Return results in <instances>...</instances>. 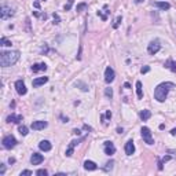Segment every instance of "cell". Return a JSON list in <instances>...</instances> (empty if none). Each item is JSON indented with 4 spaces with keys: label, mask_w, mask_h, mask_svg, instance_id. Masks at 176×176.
Masks as SVG:
<instances>
[{
    "label": "cell",
    "mask_w": 176,
    "mask_h": 176,
    "mask_svg": "<svg viewBox=\"0 0 176 176\" xmlns=\"http://www.w3.org/2000/svg\"><path fill=\"white\" fill-rule=\"evenodd\" d=\"M173 87H175V84L169 83V81L158 84L154 90V99H157L158 102H164L166 99V96H168L171 88H173Z\"/></svg>",
    "instance_id": "obj_1"
},
{
    "label": "cell",
    "mask_w": 176,
    "mask_h": 176,
    "mask_svg": "<svg viewBox=\"0 0 176 176\" xmlns=\"http://www.w3.org/2000/svg\"><path fill=\"white\" fill-rule=\"evenodd\" d=\"M19 59V51H3L0 54V65L3 68L14 65L15 62Z\"/></svg>",
    "instance_id": "obj_2"
},
{
    "label": "cell",
    "mask_w": 176,
    "mask_h": 176,
    "mask_svg": "<svg viewBox=\"0 0 176 176\" xmlns=\"http://www.w3.org/2000/svg\"><path fill=\"white\" fill-rule=\"evenodd\" d=\"M1 143H3V147L7 149V150H11V149H14L17 146V139H15L13 135H7V136H4L3 140H1Z\"/></svg>",
    "instance_id": "obj_3"
},
{
    "label": "cell",
    "mask_w": 176,
    "mask_h": 176,
    "mask_svg": "<svg viewBox=\"0 0 176 176\" xmlns=\"http://www.w3.org/2000/svg\"><path fill=\"white\" fill-rule=\"evenodd\" d=\"M13 15H14V11H13L11 7H8V6H6V4H3V6L0 7V18L3 19V21L11 18Z\"/></svg>",
    "instance_id": "obj_4"
},
{
    "label": "cell",
    "mask_w": 176,
    "mask_h": 176,
    "mask_svg": "<svg viewBox=\"0 0 176 176\" xmlns=\"http://www.w3.org/2000/svg\"><path fill=\"white\" fill-rule=\"evenodd\" d=\"M140 133H142V138H143L144 143H147V144H154V139H153L151 131L149 130L147 127H143V128L140 130Z\"/></svg>",
    "instance_id": "obj_5"
},
{
    "label": "cell",
    "mask_w": 176,
    "mask_h": 176,
    "mask_svg": "<svg viewBox=\"0 0 176 176\" xmlns=\"http://www.w3.org/2000/svg\"><path fill=\"white\" fill-rule=\"evenodd\" d=\"M161 50V44H160V40H153V41H150L149 43V47H147V52L150 55H155L158 52V51Z\"/></svg>",
    "instance_id": "obj_6"
},
{
    "label": "cell",
    "mask_w": 176,
    "mask_h": 176,
    "mask_svg": "<svg viewBox=\"0 0 176 176\" xmlns=\"http://www.w3.org/2000/svg\"><path fill=\"white\" fill-rule=\"evenodd\" d=\"M103 150H105V154L106 155H113L116 153V146L113 142L110 140H106L103 143Z\"/></svg>",
    "instance_id": "obj_7"
},
{
    "label": "cell",
    "mask_w": 176,
    "mask_h": 176,
    "mask_svg": "<svg viewBox=\"0 0 176 176\" xmlns=\"http://www.w3.org/2000/svg\"><path fill=\"white\" fill-rule=\"evenodd\" d=\"M114 79H116L114 70H113L110 66H108V68H106V70H105V81H106L108 84H110V83H113V81H114Z\"/></svg>",
    "instance_id": "obj_8"
},
{
    "label": "cell",
    "mask_w": 176,
    "mask_h": 176,
    "mask_svg": "<svg viewBox=\"0 0 176 176\" xmlns=\"http://www.w3.org/2000/svg\"><path fill=\"white\" fill-rule=\"evenodd\" d=\"M15 90H17V92H18L19 95H25V94L28 92V88H26L25 83H24L22 80H17V81H15Z\"/></svg>",
    "instance_id": "obj_9"
},
{
    "label": "cell",
    "mask_w": 176,
    "mask_h": 176,
    "mask_svg": "<svg viewBox=\"0 0 176 176\" xmlns=\"http://www.w3.org/2000/svg\"><path fill=\"white\" fill-rule=\"evenodd\" d=\"M83 139H84V138H81V139H74V140H72V142H70V144H69L68 150H66V157H72L74 147H76V146H79L80 142H81Z\"/></svg>",
    "instance_id": "obj_10"
},
{
    "label": "cell",
    "mask_w": 176,
    "mask_h": 176,
    "mask_svg": "<svg viewBox=\"0 0 176 176\" xmlns=\"http://www.w3.org/2000/svg\"><path fill=\"white\" fill-rule=\"evenodd\" d=\"M43 161H44L43 154H39V153H33L32 157H30V162H32V165H39V164H41Z\"/></svg>",
    "instance_id": "obj_11"
},
{
    "label": "cell",
    "mask_w": 176,
    "mask_h": 176,
    "mask_svg": "<svg viewBox=\"0 0 176 176\" xmlns=\"http://www.w3.org/2000/svg\"><path fill=\"white\" fill-rule=\"evenodd\" d=\"M47 121H41V120H39V121H33L32 122V128L35 131H40V130H44V128H47Z\"/></svg>",
    "instance_id": "obj_12"
},
{
    "label": "cell",
    "mask_w": 176,
    "mask_h": 176,
    "mask_svg": "<svg viewBox=\"0 0 176 176\" xmlns=\"http://www.w3.org/2000/svg\"><path fill=\"white\" fill-rule=\"evenodd\" d=\"M22 119H24V117H22L21 114H14V113H13V114L8 116L6 121L7 122H14V124H19V122L22 121Z\"/></svg>",
    "instance_id": "obj_13"
},
{
    "label": "cell",
    "mask_w": 176,
    "mask_h": 176,
    "mask_svg": "<svg viewBox=\"0 0 176 176\" xmlns=\"http://www.w3.org/2000/svg\"><path fill=\"white\" fill-rule=\"evenodd\" d=\"M124 150H125V154L127 155H132L133 153H135V144H133L132 140H128V142H127V143H125V149H124Z\"/></svg>",
    "instance_id": "obj_14"
},
{
    "label": "cell",
    "mask_w": 176,
    "mask_h": 176,
    "mask_svg": "<svg viewBox=\"0 0 176 176\" xmlns=\"http://www.w3.org/2000/svg\"><path fill=\"white\" fill-rule=\"evenodd\" d=\"M172 160V157L171 155H164V157L161 158H158V162H157V165H158V171H162V168H164V164L168 161H171Z\"/></svg>",
    "instance_id": "obj_15"
},
{
    "label": "cell",
    "mask_w": 176,
    "mask_h": 176,
    "mask_svg": "<svg viewBox=\"0 0 176 176\" xmlns=\"http://www.w3.org/2000/svg\"><path fill=\"white\" fill-rule=\"evenodd\" d=\"M164 66H165L166 69H169L171 72H173V73H176V61H173V59H166L165 61V63H164Z\"/></svg>",
    "instance_id": "obj_16"
},
{
    "label": "cell",
    "mask_w": 176,
    "mask_h": 176,
    "mask_svg": "<svg viewBox=\"0 0 176 176\" xmlns=\"http://www.w3.org/2000/svg\"><path fill=\"white\" fill-rule=\"evenodd\" d=\"M47 70V65L46 63H35L32 66V72L33 73H39V72H46Z\"/></svg>",
    "instance_id": "obj_17"
},
{
    "label": "cell",
    "mask_w": 176,
    "mask_h": 176,
    "mask_svg": "<svg viewBox=\"0 0 176 176\" xmlns=\"http://www.w3.org/2000/svg\"><path fill=\"white\" fill-rule=\"evenodd\" d=\"M51 147H52V144H51L48 140H41L39 143V149L41 151H50Z\"/></svg>",
    "instance_id": "obj_18"
},
{
    "label": "cell",
    "mask_w": 176,
    "mask_h": 176,
    "mask_svg": "<svg viewBox=\"0 0 176 176\" xmlns=\"http://www.w3.org/2000/svg\"><path fill=\"white\" fill-rule=\"evenodd\" d=\"M153 6H154V7H157V8H160V10H164V11L171 8V4L166 3V1H154V3H153Z\"/></svg>",
    "instance_id": "obj_19"
},
{
    "label": "cell",
    "mask_w": 176,
    "mask_h": 176,
    "mask_svg": "<svg viewBox=\"0 0 176 176\" xmlns=\"http://www.w3.org/2000/svg\"><path fill=\"white\" fill-rule=\"evenodd\" d=\"M47 81H48V77H46V76H44V77H37V79L33 80V87H35V88H37V87L46 84Z\"/></svg>",
    "instance_id": "obj_20"
},
{
    "label": "cell",
    "mask_w": 176,
    "mask_h": 176,
    "mask_svg": "<svg viewBox=\"0 0 176 176\" xmlns=\"http://www.w3.org/2000/svg\"><path fill=\"white\" fill-rule=\"evenodd\" d=\"M84 169L85 171H96L98 169V165L95 164L94 161H90V160H87L85 162H84Z\"/></svg>",
    "instance_id": "obj_21"
},
{
    "label": "cell",
    "mask_w": 176,
    "mask_h": 176,
    "mask_svg": "<svg viewBox=\"0 0 176 176\" xmlns=\"http://www.w3.org/2000/svg\"><path fill=\"white\" fill-rule=\"evenodd\" d=\"M139 116H140V120H142V121H147V120L151 117V111L147 110V109H144V110L140 111Z\"/></svg>",
    "instance_id": "obj_22"
},
{
    "label": "cell",
    "mask_w": 176,
    "mask_h": 176,
    "mask_svg": "<svg viewBox=\"0 0 176 176\" xmlns=\"http://www.w3.org/2000/svg\"><path fill=\"white\" fill-rule=\"evenodd\" d=\"M110 119H111V111L110 110L106 111V114L101 116V120H102V124H103V125H108V121H106V120H110Z\"/></svg>",
    "instance_id": "obj_23"
},
{
    "label": "cell",
    "mask_w": 176,
    "mask_h": 176,
    "mask_svg": "<svg viewBox=\"0 0 176 176\" xmlns=\"http://www.w3.org/2000/svg\"><path fill=\"white\" fill-rule=\"evenodd\" d=\"M136 95L139 99L143 98V90H142V83L140 81H136Z\"/></svg>",
    "instance_id": "obj_24"
},
{
    "label": "cell",
    "mask_w": 176,
    "mask_h": 176,
    "mask_svg": "<svg viewBox=\"0 0 176 176\" xmlns=\"http://www.w3.org/2000/svg\"><path fill=\"white\" fill-rule=\"evenodd\" d=\"M113 165H114V161L111 160V161L106 162V166H103V171L105 172H110L111 169H113Z\"/></svg>",
    "instance_id": "obj_25"
},
{
    "label": "cell",
    "mask_w": 176,
    "mask_h": 176,
    "mask_svg": "<svg viewBox=\"0 0 176 176\" xmlns=\"http://www.w3.org/2000/svg\"><path fill=\"white\" fill-rule=\"evenodd\" d=\"M18 131H19V133H21L22 136H26V135H28V133H29V131H28V127H25V125H19Z\"/></svg>",
    "instance_id": "obj_26"
},
{
    "label": "cell",
    "mask_w": 176,
    "mask_h": 176,
    "mask_svg": "<svg viewBox=\"0 0 176 176\" xmlns=\"http://www.w3.org/2000/svg\"><path fill=\"white\" fill-rule=\"evenodd\" d=\"M11 41L8 39H6V37H1V40H0V46H3V47H11Z\"/></svg>",
    "instance_id": "obj_27"
},
{
    "label": "cell",
    "mask_w": 176,
    "mask_h": 176,
    "mask_svg": "<svg viewBox=\"0 0 176 176\" xmlns=\"http://www.w3.org/2000/svg\"><path fill=\"white\" fill-rule=\"evenodd\" d=\"M73 3H74V0H68V3H66L65 6H63V10H65V11H69L70 8H72Z\"/></svg>",
    "instance_id": "obj_28"
},
{
    "label": "cell",
    "mask_w": 176,
    "mask_h": 176,
    "mask_svg": "<svg viewBox=\"0 0 176 176\" xmlns=\"http://www.w3.org/2000/svg\"><path fill=\"white\" fill-rule=\"evenodd\" d=\"M121 21H122V17H121V15H119V17L116 18V22L113 24V29H117V28H119V25L121 24Z\"/></svg>",
    "instance_id": "obj_29"
},
{
    "label": "cell",
    "mask_w": 176,
    "mask_h": 176,
    "mask_svg": "<svg viewBox=\"0 0 176 176\" xmlns=\"http://www.w3.org/2000/svg\"><path fill=\"white\" fill-rule=\"evenodd\" d=\"M85 8H87V3H80V4H77V7H76V11H77V13H80V11L85 10Z\"/></svg>",
    "instance_id": "obj_30"
},
{
    "label": "cell",
    "mask_w": 176,
    "mask_h": 176,
    "mask_svg": "<svg viewBox=\"0 0 176 176\" xmlns=\"http://www.w3.org/2000/svg\"><path fill=\"white\" fill-rule=\"evenodd\" d=\"M105 95L111 99V98H113V90H111V88H105Z\"/></svg>",
    "instance_id": "obj_31"
},
{
    "label": "cell",
    "mask_w": 176,
    "mask_h": 176,
    "mask_svg": "<svg viewBox=\"0 0 176 176\" xmlns=\"http://www.w3.org/2000/svg\"><path fill=\"white\" fill-rule=\"evenodd\" d=\"M76 85L81 87V91H84V92H87V91H88V87H87L84 83H81V81H77V83H76Z\"/></svg>",
    "instance_id": "obj_32"
},
{
    "label": "cell",
    "mask_w": 176,
    "mask_h": 176,
    "mask_svg": "<svg viewBox=\"0 0 176 176\" xmlns=\"http://www.w3.org/2000/svg\"><path fill=\"white\" fill-rule=\"evenodd\" d=\"M36 175L37 176H47L48 175V171H47V169H39L36 172Z\"/></svg>",
    "instance_id": "obj_33"
},
{
    "label": "cell",
    "mask_w": 176,
    "mask_h": 176,
    "mask_svg": "<svg viewBox=\"0 0 176 176\" xmlns=\"http://www.w3.org/2000/svg\"><path fill=\"white\" fill-rule=\"evenodd\" d=\"M109 13H110V11H106V14H103L102 11H98V15H99L103 21H106V19H108V14H109Z\"/></svg>",
    "instance_id": "obj_34"
},
{
    "label": "cell",
    "mask_w": 176,
    "mask_h": 176,
    "mask_svg": "<svg viewBox=\"0 0 176 176\" xmlns=\"http://www.w3.org/2000/svg\"><path fill=\"white\" fill-rule=\"evenodd\" d=\"M52 17H54V24H55V25H58V24L61 22V19H59V15L54 13V14H52Z\"/></svg>",
    "instance_id": "obj_35"
},
{
    "label": "cell",
    "mask_w": 176,
    "mask_h": 176,
    "mask_svg": "<svg viewBox=\"0 0 176 176\" xmlns=\"http://www.w3.org/2000/svg\"><path fill=\"white\" fill-rule=\"evenodd\" d=\"M29 175H33L32 171H29V169H25V171H22L21 172V176H29Z\"/></svg>",
    "instance_id": "obj_36"
},
{
    "label": "cell",
    "mask_w": 176,
    "mask_h": 176,
    "mask_svg": "<svg viewBox=\"0 0 176 176\" xmlns=\"http://www.w3.org/2000/svg\"><path fill=\"white\" fill-rule=\"evenodd\" d=\"M147 72H150V66H143V68L140 69V73H142V74H144V73H147Z\"/></svg>",
    "instance_id": "obj_37"
},
{
    "label": "cell",
    "mask_w": 176,
    "mask_h": 176,
    "mask_svg": "<svg viewBox=\"0 0 176 176\" xmlns=\"http://www.w3.org/2000/svg\"><path fill=\"white\" fill-rule=\"evenodd\" d=\"M4 172H6V166L4 164H0V175H4Z\"/></svg>",
    "instance_id": "obj_38"
},
{
    "label": "cell",
    "mask_w": 176,
    "mask_h": 176,
    "mask_svg": "<svg viewBox=\"0 0 176 176\" xmlns=\"http://www.w3.org/2000/svg\"><path fill=\"white\" fill-rule=\"evenodd\" d=\"M33 6H35V7H36V8H39V7H40V3H39V1H37V0H36V1L33 3Z\"/></svg>",
    "instance_id": "obj_39"
},
{
    "label": "cell",
    "mask_w": 176,
    "mask_h": 176,
    "mask_svg": "<svg viewBox=\"0 0 176 176\" xmlns=\"http://www.w3.org/2000/svg\"><path fill=\"white\" fill-rule=\"evenodd\" d=\"M171 135H173V136H176V128H173V130H171Z\"/></svg>",
    "instance_id": "obj_40"
},
{
    "label": "cell",
    "mask_w": 176,
    "mask_h": 176,
    "mask_svg": "<svg viewBox=\"0 0 176 176\" xmlns=\"http://www.w3.org/2000/svg\"><path fill=\"white\" fill-rule=\"evenodd\" d=\"M8 162H10V164H14V162H15V160H14V158H11V157H10V160H8Z\"/></svg>",
    "instance_id": "obj_41"
},
{
    "label": "cell",
    "mask_w": 176,
    "mask_h": 176,
    "mask_svg": "<svg viewBox=\"0 0 176 176\" xmlns=\"http://www.w3.org/2000/svg\"><path fill=\"white\" fill-rule=\"evenodd\" d=\"M73 133H76V135H80V130H74V131H73Z\"/></svg>",
    "instance_id": "obj_42"
},
{
    "label": "cell",
    "mask_w": 176,
    "mask_h": 176,
    "mask_svg": "<svg viewBox=\"0 0 176 176\" xmlns=\"http://www.w3.org/2000/svg\"><path fill=\"white\" fill-rule=\"evenodd\" d=\"M117 132H119V133H122V128H117Z\"/></svg>",
    "instance_id": "obj_43"
},
{
    "label": "cell",
    "mask_w": 176,
    "mask_h": 176,
    "mask_svg": "<svg viewBox=\"0 0 176 176\" xmlns=\"http://www.w3.org/2000/svg\"><path fill=\"white\" fill-rule=\"evenodd\" d=\"M44 1H46V0H44Z\"/></svg>",
    "instance_id": "obj_44"
}]
</instances>
